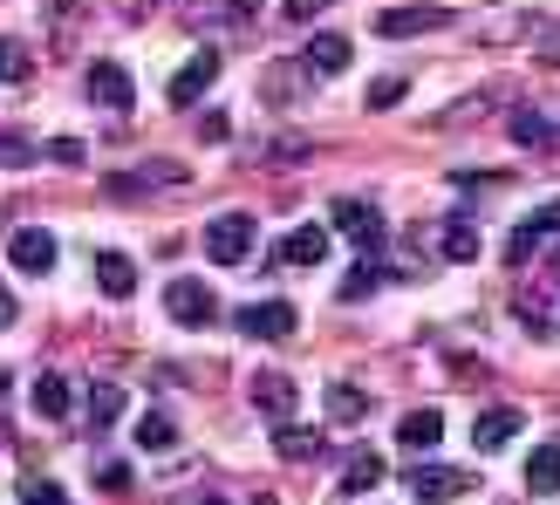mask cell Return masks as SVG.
<instances>
[{"label":"cell","instance_id":"obj_1","mask_svg":"<svg viewBox=\"0 0 560 505\" xmlns=\"http://www.w3.org/2000/svg\"><path fill=\"white\" fill-rule=\"evenodd\" d=\"M254 239H260L254 212H219L206 226V260L212 267H246V260H254Z\"/></svg>","mask_w":560,"mask_h":505},{"label":"cell","instance_id":"obj_2","mask_svg":"<svg viewBox=\"0 0 560 505\" xmlns=\"http://www.w3.org/2000/svg\"><path fill=\"white\" fill-rule=\"evenodd\" d=\"M471 485V465H438V458H417L410 465V498L417 505H452V498H465Z\"/></svg>","mask_w":560,"mask_h":505},{"label":"cell","instance_id":"obj_3","mask_svg":"<svg viewBox=\"0 0 560 505\" xmlns=\"http://www.w3.org/2000/svg\"><path fill=\"white\" fill-rule=\"evenodd\" d=\"M164 315H172L178 328H212V321H219V294L206 287V280L178 273L172 287H164Z\"/></svg>","mask_w":560,"mask_h":505},{"label":"cell","instance_id":"obj_4","mask_svg":"<svg viewBox=\"0 0 560 505\" xmlns=\"http://www.w3.org/2000/svg\"><path fill=\"white\" fill-rule=\"evenodd\" d=\"M328 226L349 233L362 252H383V246H389V226H383V212H376L370 199H335V205H328Z\"/></svg>","mask_w":560,"mask_h":505},{"label":"cell","instance_id":"obj_5","mask_svg":"<svg viewBox=\"0 0 560 505\" xmlns=\"http://www.w3.org/2000/svg\"><path fill=\"white\" fill-rule=\"evenodd\" d=\"M294 328H301V315H294V301H280V294L240 307V334H246V342H288Z\"/></svg>","mask_w":560,"mask_h":505},{"label":"cell","instance_id":"obj_6","mask_svg":"<svg viewBox=\"0 0 560 505\" xmlns=\"http://www.w3.org/2000/svg\"><path fill=\"white\" fill-rule=\"evenodd\" d=\"M212 82H219V48H199V55H191V62L172 75V90H164V103H172V109H191V103H199V96L212 90Z\"/></svg>","mask_w":560,"mask_h":505},{"label":"cell","instance_id":"obj_7","mask_svg":"<svg viewBox=\"0 0 560 505\" xmlns=\"http://www.w3.org/2000/svg\"><path fill=\"white\" fill-rule=\"evenodd\" d=\"M444 21H452L444 8L417 0V8H383V14H376V35H383V42H410V35H431V27H444Z\"/></svg>","mask_w":560,"mask_h":505},{"label":"cell","instance_id":"obj_8","mask_svg":"<svg viewBox=\"0 0 560 505\" xmlns=\"http://www.w3.org/2000/svg\"><path fill=\"white\" fill-rule=\"evenodd\" d=\"M520 424H526V410H520V403H492L479 424H471V451H499L506 437H520Z\"/></svg>","mask_w":560,"mask_h":505},{"label":"cell","instance_id":"obj_9","mask_svg":"<svg viewBox=\"0 0 560 505\" xmlns=\"http://www.w3.org/2000/svg\"><path fill=\"white\" fill-rule=\"evenodd\" d=\"M90 96H96L103 109H130V103H137V82H130L124 62H90Z\"/></svg>","mask_w":560,"mask_h":505},{"label":"cell","instance_id":"obj_10","mask_svg":"<svg viewBox=\"0 0 560 505\" xmlns=\"http://www.w3.org/2000/svg\"><path fill=\"white\" fill-rule=\"evenodd\" d=\"M8 260H14L21 273H48V267H55V233H48V226H21V233L8 239Z\"/></svg>","mask_w":560,"mask_h":505},{"label":"cell","instance_id":"obj_11","mask_svg":"<svg viewBox=\"0 0 560 505\" xmlns=\"http://www.w3.org/2000/svg\"><path fill=\"white\" fill-rule=\"evenodd\" d=\"M273 260L280 267H322L328 260V226H294L288 239L273 246Z\"/></svg>","mask_w":560,"mask_h":505},{"label":"cell","instance_id":"obj_12","mask_svg":"<svg viewBox=\"0 0 560 505\" xmlns=\"http://www.w3.org/2000/svg\"><path fill=\"white\" fill-rule=\"evenodd\" d=\"M151 185H185V164L151 157V164H137V172H117V178H109V191H117V199H130V191H151Z\"/></svg>","mask_w":560,"mask_h":505},{"label":"cell","instance_id":"obj_13","mask_svg":"<svg viewBox=\"0 0 560 505\" xmlns=\"http://www.w3.org/2000/svg\"><path fill=\"white\" fill-rule=\"evenodd\" d=\"M246 397H254V410H260V416H273V424H288V410H294V383H288V376H273V369H260Z\"/></svg>","mask_w":560,"mask_h":505},{"label":"cell","instance_id":"obj_14","mask_svg":"<svg viewBox=\"0 0 560 505\" xmlns=\"http://www.w3.org/2000/svg\"><path fill=\"white\" fill-rule=\"evenodd\" d=\"M547 233H560V199H553V205H540L534 219H520V226H513V246H506V260L520 267V260H526V252H534Z\"/></svg>","mask_w":560,"mask_h":505},{"label":"cell","instance_id":"obj_15","mask_svg":"<svg viewBox=\"0 0 560 505\" xmlns=\"http://www.w3.org/2000/svg\"><path fill=\"white\" fill-rule=\"evenodd\" d=\"M273 451L288 465H307V458H322V431L315 424H273Z\"/></svg>","mask_w":560,"mask_h":505},{"label":"cell","instance_id":"obj_16","mask_svg":"<svg viewBox=\"0 0 560 505\" xmlns=\"http://www.w3.org/2000/svg\"><path fill=\"white\" fill-rule=\"evenodd\" d=\"M96 287H103L109 301H130V294H137V267L124 260V252H96Z\"/></svg>","mask_w":560,"mask_h":505},{"label":"cell","instance_id":"obj_17","mask_svg":"<svg viewBox=\"0 0 560 505\" xmlns=\"http://www.w3.org/2000/svg\"><path fill=\"white\" fill-rule=\"evenodd\" d=\"M349 35H315V42H307V69H315V75H342L349 69Z\"/></svg>","mask_w":560,"mask_h":505},{"label":"cell","instance_id":"obj_18","mask_svg":"<svg viewBox=\"0 0 560 505\" xmlns=\"http://www.w3.org/2000/svg\"><path fill=\"white\" fill-rule=\"evenodd\" d=\"M438 437H444V416H438V410H410L404 424H397V444H404V451H431Z\"/></svg>","mask_w":560,"mask_h":505},{"label":"cell","instance_id":"obj_19","mask_svg":"<svg viewBox=\"0 0 560 505\" xmlns=\"http://www.w3.org/2000/svg\"><path fill=\"white\" fill-rule=\"evenodd\" d=\"M526 492H540V498L560 492V444H540V451L526 458Z\"/></svg>","mask_w":560,"mask_h":505},{"label":"cell","instance_id":"obj_20","mask_svg":"<svg viewBox=\"0 0 560 505\" xmlns=\"http://www.w3.org/2000/svg\"><path fill=\"white\" fill-rule=\"evenodd\" d=\"M301 75H315V69H307V62H273L267 82H260V96L267 103H294L301 96Z\"/></svg>","mask_w":560,"mask_h":505},{"label":"cell","instance_id":"obj_21","mask_svg":"<svg viewBox=\"0 0 560 505\" xmlns=\"http://www.w3.org/2000/svg\"><path fill=\"white\" fill-rule=\"evenodd\" d=\"M172 444H178V424H172L164 410H144V416H137V451H172Z\"/></svg>","mask_w":560,"mask_h":505},{"label":"cell","instance_id":"obj_22","mask_svg":"<svg viewBox=\"0 0 560 505\" xmlns=\"http://www.w3.org/2000/svg\"><path fill=\"white\" fill-rule=\"evenodd\" d=\"M444 246V260H479V226H471V219H444V233H438Z\"/></svg>","mask_w":560,"mask_h":505},{"label":"cell","instance_id":"obj_23","mask_svg":"<svg viewBox=\"0 0 560 505\" xmlns=\"http://www.w3.org/2000/svg\"><path fill=\"white\" fill-rule=\"evenodd\" d=\"M362 416H370V397L349 389V383H335L328 389V424H362Z\"/></svg>","mask_w":560,"mask_h":505},{"label":"cell","instance_id":"obj_24","mask_svg":"<svg viewBox=\"0 0 560 505\" xmlns=\"http://www.w3.org/2000/svg\"><path fill=\"white\" fill-rule=\"evenodd\" d=\"M383 280H397V267H376V252H370V260H362V267L342 280V301H362V294H376Z\"/></svg>","mask_w":560,"mask_h":505},{"label":"cell","instance_id":"obj_25","mask_svg":"<svg viewBox=\"0 0 560 505\" xmlns=\"http://www.w3.org/2000/svg\"><path fill=\"white\" fill-rule=\"evenodd\" d=\"M383 471H389V465H383L376 451H355L349 471H342V492H370V485H383Z\"/></svg>","mask_w":560,"mask_h":505},{"label":"cell","instance_id":"obj_26","mask_svg":"<svg viewBox=\"0 0 560 505\" xmlns=\"http://www.w3.org/2000/svg\"><path fill=\"white\" fill-rule=\"evenodd\" d=\"M35 410L48 416V424H55V416H69V383L62 376H35Z\"/></svg>","mask_w":560,"mask_h":505},{"label":"cell","instance_id":"obj_27","mask_svg":"<svg viewBox=\"0 0 560 505\" xmlns=\"http://www.w3.org/2000/svg\"><path fill=\"white\" fill-rule=\"evenodd\" d=\"M117 416H124V389L117 383H96L90 389V424L103 431V424H117Z\"/></svg>","mask_w":560,"mask_h":505},{"label":"cell","instance_id":"obj_28","mask_svg":"<svg viewBox=\"0 0 560 505\" xmlns=\"http://www.w3.org/2000/svg\"><path fill=\"white\" fill-rule=\"evenodd\" d=\"M513 144L520 151H540L547 144V117H540V109H513Z\"/></svg>","mask_w":560,"mask_h":505},{"label":"cell","instance_id":"obj_29","mask_svg":"<svg viewBox=\"0 0 560 505\" xmlns=\"http://www.w3.org/2000/svg\"><path fill=\"white\" fill-rule=\"evenodd\" d=\"M410 96V75H397V69H389V75H376L370 82V109H397Z\"/></svg>","mask_w":560,"mask_h":505},{"label":"cell","instance_id":"obj_30","mask_svg":"<svg viewBox=\"0 0 560 505\" xmlns=\"http://www.w3.org/2000/svg\"><path fill=\"white\" fill-rule=\"evenodd\" d=\"M21 75H35L27 48H21V42H0V82H21Z\"/></svg>","mask_w":560,"mask_h":505},{"label":"cell","instance_id":"obj_31","mask_svg":"<svg viewBox=\"0 0 560 505\" xmlns=\"http://www.w3.org/2000/svg\"><path fill=\"white\" fill-rule=\"evenodd\" d=\"M0 164H35V144H27V137H14V130H0Z\"/></svg>","mask_w":560,"mask_h":505},{"label":"cell","instance_id":"obj_32","mask_svg":"<svg viewBox=\"0 0 560 505\" xmlns=\"http://www.w3.org/2000/svg\"><path fill=\"white\" fill-rule=\"evenodd\" d=\"M21 505H69V498L55 492V485H42V479H27V485H21Z\"/></svg>","mask_w":560,"mask_h":505},{"label":"cell","instance_id":"obj_33","mask_svg":"<svg viewBox=\"0 0 560 505\" xmlns=\"http://www.w3.org/2000/svg\"><path fill=\"white\" fill-rule=\"evenodd\" d=\"M199 137H206V144H226V137H233V124L212 109V117H199Z\"/></svg>","mask_w":560,"mask_h":505},{"label":"cell","instance_id":"obj_34","mask_svg":"<svg viewBox=\"0 0 560 505\" xmlns=\"http://www.w3.org/2000/svg\"><path fill=\"white\" fill-rule=\"evenodd\" d=\"M48 157H55V164H82V144H75V137H55Z\"/></svg>","mask_w":560,"mask_h":505},{"label":"cell","instance_id":"obj_35","mask_svg":"<svg viewBox=\"0 0 560 505\" xmlns=\"http://www.w3.org/2000/svg\"><path fill=\"white\" fill-rule=\"evenodd\" d=\"M540 55H547V62H560V21H540Z\"/></svg>","mask_w":560,"mask_h":505},{"label":"cell","instance_id":"obj_36","mask_svg":"<svg viewBox=\"0 0 560 505\" xmlns=\"http://www.w3.org/2000/svg\"><path fill=\"white\" fill-rule=\"evenodd\" d=\"M335 0H288V21H307V14H328Z\"/></svg>","mask_w":560,"mask_h":505},{"label":"cell","instance_id":"obj_37","mask_svg":"<svg viewBox=\"0 0 560 505\" xmlns=\"http://www.w3.org/2000/svg\"><path fill=\"white\" fill-rule=\"evenodd\" d=\"M96 479H103L109 492H124V485H130V465H103V471H96Z\"/></svg>","mask_w":560,"mask_h":505},{"label":"cell","instance_id":"obj_38","mask_svg":"<svg viewBox=\"0 0 560 505\" xmlns=\"http://www.w3.org/2000/svg\"><path fill=\"white\" fill-rule=\"evenodd\" d=\"M14 315H21V307H14V294L0 287V328H14Z\"/></svg>","mask_w":560,"mask_h":505},{"label":"cell","instance_id":"obj_39","mask_svg":"<svg viewBox=\"0 0 560 505\" xmlns=\"http://www.w3.org/2000/svg\"><path fill=\"white\" fill-rule=\"evenodd\" d=\"M8 383H14V376H8V369H0V397H8Z\"/></svg>","mask_w":560,"mask_h":505},{"label":"cell","instance_id":"obj_40","mask_svg":"<svg viewBox=\"0 0 560 505\" xmlns=\"http://www.w3.org/2000/svg\"><path fill=\"white\" fill-rule=\"evenodd\" d=\"M199 505H226V498H199Z\"/></svg>","mask_w":560,"mask_h":505}]
</instances>
